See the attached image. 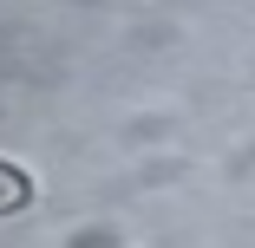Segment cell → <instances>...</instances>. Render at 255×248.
Segmentation results:
<instances>
[{
  "instance_id": "6da1fadb",
  "label": "cell",
  "mask_w": 255,
  "mask_h": 248,
  "mask_svg": "<svg viewBox=\"0 0 255 248\" xmlns=\"http://www.w3.org/2000/svg\"><path fill=\"white\" fill-rule=\"evenodd\" d=\"M26 203H33V183H26V170L0 157V216H20Z\"/></svg>"
}]
</instances>
